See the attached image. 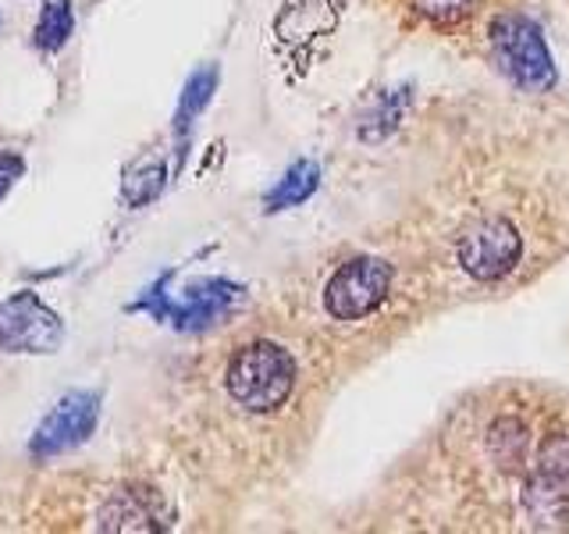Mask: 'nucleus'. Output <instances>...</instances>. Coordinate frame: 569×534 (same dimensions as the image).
Wrapping results in <instances>:
<instances>
[{"label":"nucleus","mask_w":569,"mask_h":534,"mask_svg":"<svg viewBox=\"0 0 569 534\" xmlns=\"http://www.w3.org/2000/svg\"><path fill=\"white\" fill-rule=\"evenodd\" d=\"M168 281L171 271L160 275L150 289H142V296L129 303V314H150V320H164L174 332H207L242 299V285L228 278H196L186 285L182 296H171Z\"/></svg>","instance_id":"nucleus-1"},{"label":"nucleus","mask_w":569,"mask_h":534,"mask_svg":"<svg viewBox=\"0 0 569 534\" xmlns=\"http://www.w3.org/2000/svg\"><path fill=\"white\" fill-rule=\"evenodd\" d=\"M228 396L249 414H271L296 388V360L278 343H249L228 364Z\"/></svg>","instance_id":"nucleus-2"},{"label":"nucleus","mask_w":569,"mask_h":534,"mask_svg":"<svg viewBox=\"0 0 569 534\" xmlns=\"http://www.w3.org/2000/svg\"><path fill=\"white\" fill-rule=\"evenodd\" d=\"M491 47L506 76L530 93H545L556 86V61H551L541 29L523 14H506L491 26Z\"/></svg>","instance_id":"nucleus-3"},{"label":"nucleus","mask_w":569,"mask_h":534,"mask_svg":"<svg viewBox=\"0 0 569 534\" xmlns=\"http://www.w3.org/2000/svg\"><path fill=\"white\" fill-rule=\"evenodd\" d=\"M64 343V320L58 310L22 289L0 299V353H26V356H50Z\"/></svg>","instance_id":"nucleus-4"},{"label":"nucleus","mask_w":569,"mask_h":534,"mask_svg":"<svg viewBox=\"0 0 569 534\" xmlns=\"http://www.w3.org/2000/svg\"><path fill=\"white\" fill-rule=\"evenodd\" d=\"M523 506L541 527L569 524V435H548L538 445Z\"/></svg>","instance_id":"nucleus-5"},{"label":"nucleus","mask_w":569,"mask_h":534,"mask_svg":"<svg viewBox=\"0 0 569 534\" xmlns=\"http://www.w3.org/2000/svg\"><path fill=\"white\" fill-rule=\"evenodd\" d=\"M391 293V267L378 257H352L331 275L325 307L335 320H363Z\"/></svg>","instance_id":"nucleus-6"},{"label":"nucleus","mask_w":569,"mask_h":534,"mask_svg":"<svg viewBox=\"0 0 569 534\" xmlns=\"http://www.w3.org/2000/svg\"><path fill=\"white\" fill-rule=\"evenodd\" d=\"M97 421H100L97 392H64V396L53 403L50 414L40 421V427H36L29 453L40 459H53V456L79 449V445L93 438Z\"/></svg>","instance_id":"nucleus-7"},{"label":"nucleus","mask_w":569,"mask_h":534,"mask_svg":"<svg viewBox=\"0 0 569 534\" xmlns=\"http://www.w3.org/2000/svg\"><path fill=\"white\" fill-rule=\"evenodd\" d=\"M520 254H523V239L506 218H480L459 239V264L477 281L506 278L520 264Z\"/></svg>","instance_id":"nucleus-8"},{"label":"nucleus","mask_w":569,"mask_h":534,"mask_svg":"<svg viewBox=\"0 0 569 534\" xmlns=\"http://www.w3.org/2000/svg\"><path fill=\"white\" fill-rule=\"evenodd\" d=\"M213 89H218V68H213V65L196 68L189 76L182 97H178V111H174V136L182 139V147H186V139L192 132V125L200 121V115L210 107Z\"/></svg>","instance_id":"nucleus-9"},{"label":"nucleus","mask_w":569,"mask_h":534,"mask_svg":"<svg viewBox=\"0 0 569 534\" xmlns=\"http://www.w3.org/2000/svg\"><path fill=\"white\" fill-rule=\"evenodd\" d=\"M164 157L160 154H139L129 168L121 175V196L129 207H147L150 200H157L160 189H164Z\"/></svg>","instance_id":"nucleus-10"},{"label":"nucleus","mask_w":569,"mask_h":534,"mask_svg":"<svg viewBox=\"0 0 569 534\" xmlns=\"http://www.w3.org/2000/svg\"><path fill=\"white\" fill-rule=\"evenodd\" d=\"M317 186H320V168L313 160H296V165L278 178V186L267 192L263 210L274 214V210H289V207L307 204L317 192Z\"/></svg>","instance_id":"nucleus-11"},{"label":"nucleus","mask_w":569,"mask_h":534,"mask_svg":"<svg viewBox=\"0 0 569 534\" xmlns=\"http://www.w3.org/2000/svg\"><path fill=\"white\" fill-rule=\"evenodd\" d=\"M71 32H76V11H71V0H43L32 43L43 53H58L71 40Z\"/></svg>","instance_id":"nucleus-12"},{"label":"nucleus","mask_w":569,"mask_h":534,"mask_svg":"<svg viewBox=\"0 0 569 534\" xmlns=\"http://www.w3.org/2000/svg\"><path fill=\"white\" fill-rule=\"evenodd\" d=\"M139 495L142 492H118L111 498V506H107L100 513V527L103 531H150L157 527L153 524V506H150V495L142 498V506L139 503Z\"/></svg>","instance_id":"nucleus-13"},{"label":"nucleus","mask_w":569,"mask_h":534,"mask_svg":"<svg viewBox=\"0 0 569 534\" xmlns=\"http://www.w3.org/2000/svg\"><path fill=\"white\" fill-rule=\"evenodd\" d=\"M477 4L480 0H413L417 14L427 18V22H435V26H456L467 14H473Z\"/></svg>","instance_id":"nucleus-14"},{"label":"nucleus","mask_w":569,"mask_h":534,"mask_svg":"<svg viewBox=\"0 0 569 534\" xmlns=\"http://www.w3.org/2000/svg\"><path fill=\"white\" fill-rule=\"evenodd\" d=\"M26 175V160L22 157H18V154H0V200H4V196L14 189V182H18V178H22Z\"/></svg>","instance_id":"nucleus-15"}]
</instances>
